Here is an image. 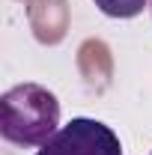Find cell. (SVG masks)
Returning <instances> with one entry per match:
<instances>
[{
	"label": "cell",
	"mask_w": 152,
	"mask_h": 155,
	"mask_svg": "<svg viewBox=\"0 0 152 155\" xmlns=\"http://www.w3.org/2000/svg\"><path fill=\"white\" fill-rule=\"evenodd\" d=\"M60 101L42 84H18L0 96V134L15 146H42L60 128Z\"/></svg>",
	"instance_id": "6da1fadb"
},
{
	"label": "cell",
	"mask_w": 152,
	"mask_h": 155,
	"mask_svg": "<svg viewBox=\"0 0 152 155\" xmlns=\"http://www.w3.org/2000/svg\"><path fill=\"white\" fill-rule=\"evenodd\" d=\"M36 155H122V143L111 125L90 116H75L48 143H42Z\"/></svg>",
	"instance_id": "7a4b0ae2"
},
{
	"label": "cell",
	"mask_w": 152,
	"mask_h": 155,
	"mask_svg": "<svg viewBox=\"0 0 152 155\" xmlns=\"http://www.w3.org/2000/svg\"><path fill=\"white\" fill-rule=\"evenodd\" d=\"M93 3L107 18H134V15L143 12V6L149 0H93Z\"/></svg>",
	"instance_id": "3957f363"
}]
</instances>
